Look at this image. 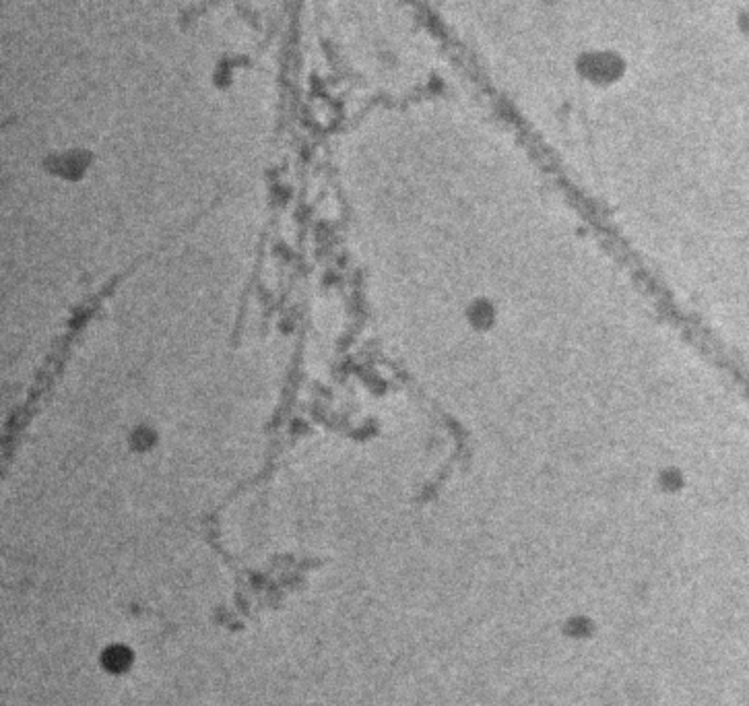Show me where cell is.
I'll use <instances>...</instances> for the list:
<instances>
[{
	"mask_svg": "<svg viewBox=\"0 0 749 706\" xmlns=\"http://www.w3.org/2000/svg\"><path fill=\"white\" fill-rule=\"evenodd\" d=\"M130 449L134 452H149L151 449H155L157 444V434L151 426H139L136 429H132V434L129 436Z\"/></svg>",
	"mask_w": 749,
	"mask_h": 706,
	"instance_id": "obj_1",
	"label": "cell"
}]
</instances>
